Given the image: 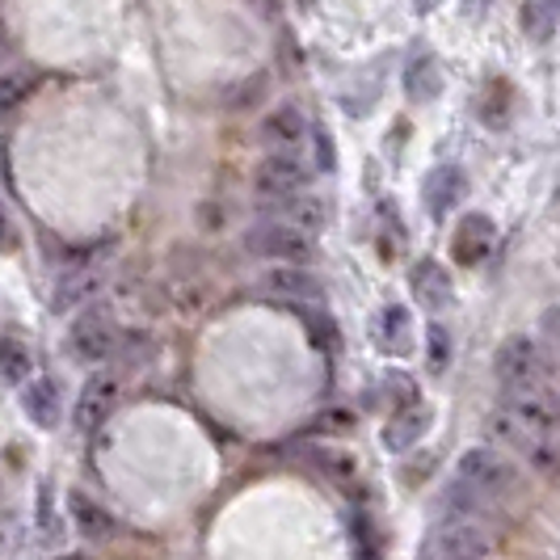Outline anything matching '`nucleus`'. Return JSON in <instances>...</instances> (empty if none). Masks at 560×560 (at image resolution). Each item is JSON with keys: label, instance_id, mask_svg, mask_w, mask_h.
Masks as SVG:
<instances>
[{"label": "nucleus", "instance_id": "dca6fc26", "mask_svg": "<svg viewBox=\"0 0 560 560\" xmlns=\"http://www.w3.org/2000/svg\"><path fill=\"white\" fill-rule=\"evenodd\" d=\"M413 291H418V300L430 312H443L451 304V275H447V266H439L434 257L418 261V266H413Z\"/></svg>", "mask_w": 560, "mask_h": 560}, {"label": "nucleus", "instance_id": "aec40b11", "mask_svg": "<svg viewBox=\"0 0 560 560\" xmlns=\"http://www.w3.org/2000/svg\"><path fill=\"white\" fill-rule=\"evenodd\" d=\"M405 89H409V97L413 102H430V97H439V89H443V72H439V63L430 56H421L409 63V72H405Z\"/></svg>", "mask_w": 560, "mask_h": 560}, {"label": "nucleus", "instance_id": "20e7f679", "mask_svg": "<svg viewBox=\"0 0 560 560\" xmlns=\"http://www.w3.org/2000/svg\"><path fill=\"white\" fill-rule=\"evenodd\" d=\"M493 375L502 380V388H527V384H548V359L532 337L514 334L505 337L493 354Z\"/></svg>", "mask_w": 560, "mask_h": 560}, {"label": "nucleus", "instance_id": "9d476101", "mask_svg": "<svg viewBox=\"0 0 560 560\" xmlns=\"http://www.w3.org/2000/svg\"><path fill=\"white\" fill-rule=\"evenodd\" d=\"M102 287H106V261H102V257H97V261H84V266H72V270L56 282L51 308H56V312L81 308L84 300H93Z\"/></svg>", "mask_w": 560, "mask_h": 560}, {"label": "nucleus", "instance_id": "4be33fe9", "mask_svg": "<svg viewBox=\"0 0 560 560\" xmlns=\"http://www.w3.org/2000/svg\"><path fill=\"white\" fill-rule=\"evenodd\" d=\"M523 30L532 34L535 43H548L552 30H557V9H552V0H527V4H523Z\"/></svg>", "mask_w": 560, "mask_h": 560}, {"label": "nucleus", "instance_id": "9b49d317", "mask_svg": "<svg viewBox=\"0 0 560 560\" xmlns=\"http://www.w3.org/2000/svg\"><path fill=\"white\" fill-rule=\"evenodd\" d=\"M464 173L455 165H439L434 173H425V182H421V198H425V211L430 215H447L451 207L464 198Z\"/></svg>", "mask_w": 560, "mask_h": 560}, {"label": "nucleus", "instance_id": "ddd939ff", "mask_svg": "<svg viewBox=\"0 0 560 560\" xmlns=\"http://www.w3.org/2000/svg\"><path fill=\"white\" fill-rule=\"evenodd\" d=\"M282 207H279V220L282 224H291V228H300V232H325L329 228V202L325 198H316V195H291V198H279Z\"/></svg>", "mask_w": 560, "mask_h": 560}, {"label": "nucleus", "instance_id": "393cba45", "mask_svg": "<svg viewBox=\"0 0 560 560\" xmlns=\"http://www.w3.org/2000/svg\"><path fill=\"white\" fill-rule=\"evenodd\" d=\"M527 464H532L535 472L557 477V472H560V447L552 443V439H535L532 447H527Z\"/></svg>", "mask_w": 560, "mask_h": 560}, {"label": "nucleus", "instance_id": "c85d7f7f", "mask_svg": "<svg viewBox=\"0 0 560 560\" xmlns=\"http://www.w3.org/2000/svg\"><path fill=\"white\" fill-rule=\"evenodd\" d=\"M320 425H334V430H350V425H354V418H350V413H325V418H320Z\"/></svg>", "mask_w": 560, "mask_h": 560}, {"label": "nucleus", "instance_id": "5701e85b", "mask_svg": "<svg viewBox=\"0 0 560 560\" xmlns=\"http://www.w3.org/2000/svg\"><path fill=\"white\" fill-rule=\"evenodd\" d=\"M30 89H34V77H30L26 68H13V72H4L0 77V114H13L22 102L30 97Z\"/></svg>", "mask_w": 560, "mask_h": 560}, {"label": "nucleus", "instance_id": "412c9836", "mask_svg": "<svg viewBox=\"0 0 560 560\" xmlns=\"http://www.w3.org/2000/svg\"><path fill=\"white\" fill-rule=\"evenodd\" d=\"M30 375V346L22 337H0V380L4 384H26Z\"/></svg>", "mask_w": 560, "mask_h": 560}, {"label": "nucleus", "instance_id": "7ed1b4c3", "mask_svg": "<svg viewBox=\"0 0 560 560\" xmlns=\"http://www.w3.org/2000/svg\"><path fill=\"white\" fill-rule=\"evenodd\" d=\"M502 409L514 421H523L532 434L552 439L560 430V393L552 384H527V388H505Z\"/></svg>", "mask_w": 560, "mask_h": 560}, {"label": "nucleus", "instance_id": "a211bd4d", "mask_svg": "<svg viewBox=\"0 0 560 560\" xmlns=\"http://www.w3.org/2000/svg\"><path fill=\"white\" fill-rule=\"evenodd\" d=\"M425 425H430V409H425V405H409V409H400V413L388 421V430H384V447L409 451L421 434H425Z\"/></svg>", "mask_w": 560, "mask_h": 560}, {"label": "nucleus", "instance_id": "72a5a7b5", "mask_svg": "<svg viewBox=\"0 0 560 560\" xmlns=\"http://www.w3.org/2000/svg\"><path fill=\"white\" fill-rule=\"evenodd\" d=\"M266 4H275V0H266Z\"/></svg>", "mask_w": 560, "mask_h": 560}, {"label": "nucleus", "instance_id": "39448f33", "mask_svg": "<svg viewBox=\"0 0 560 560\" xmlns=\"http://www.w3.org/2000/svg\"><path fill=\"white\" fill-rule=\"evenodd\" d=\"M122 400V375L118 371H93L77 393V409H72V421L81 434H93L97 425H106L110 413Z\"/></svg>", "mask_w": 560, "mask_h": 560}, {"label": "nucleus", "instance_id": "b1692460", "mask_svg": "<svg viewBox=\"0 0 560 560\" xmlns=\"http://www.w3.org/2000/svg\"><path fill=\"white\" fill-rule=\"evenodd\" d=\"M312 459H316V468H320L325 477H334V480H354V472H359L354 455H346V451L320 447V451H312Z\"/></svg>", "mask_w": 560, "mask_h": 560}, {"label": "nucleus", "instance_id": "6ab92c4d", "mask_svg": "<svg viewBox=\"0 0 560 560\" xmlns=\"http://www.w3.org/2000/svg\"><path fill=\"white\" fill-rule=\"evenodd\" d=\"M413 316L405 304H388V308L380 312V325H375V337H380V346L388 350V354H405L409 350V337H413Z\"/></svg>", "mask_w": 560, "mask_h": 560}, {"label": "nucleus", "instance_id": "c756f323", "mask_svg": "<svg viewBox=\"0 0 560 560\" xmlns=\"http://www.w3.org/2000/svg\"><path fill=\"white\" fill-rule=\"evenodd\" d=\"M544 325H548V334H552V337L560 341V304H557V308H548V316H544Z\"/></svg>", "mask_w": 560, "mask_h": 560}, {"label": "nucleus", "instance_id": "423d86ee", "mask_svg": "<svg viewBox=\"0 0 560 560\" xmlns=\"http://www.w3.org/2000/svg\"><path fill=\"white\" fill-rule=\"evenodd\" d=\"M68 350L81 363H106L118 350V325L106 308H84L72 325H68Z\"/></svg>", "mask_w": 560, "mask_h": 560}, {"label": "nucleus", "instance_id": "f8f14e48", "mask_svg": "<svg viewBox=\"0 0 560 560\" xmlns=\"http://www.w3.org/2000/svg\"><path fill=\"white\" fill-rule=\"evenodd\" d=\"M261 291L282 295V300H316L320 295V279L304 270V266H270L261 275Z\"/></svg>", "mask_w": 560, "mask_h": 560}, {"label": "nucleus", "instance_id": "a878e982", "mask_svg": "<svg viewBox=\"0 0 560 560\" xmlns=\"http://www.w3.org/2000/svg\"><path fill=\"white\" fill-rule=\"evenodd\" d=\"M451 363V334L443 325H430V366L434 371H447Z\"/></svg>", "mask_w": 560, "mask_h": 560}, {"label": "nucleus", "instance_id": "7c9ffc66", "mask_svg": "<svg viewBox=\"0 0 560 560\" xmlns=\"http://www.w3.org/2000/svg\"><path fill=\"white\" fill-rule=\"evenodd\" d=\"M13 245V228H9V215L0 211V249H9Z\"/></svg>", "mask_w": 560, "mask_h": 560}, {"label": "nucleus", "instance_id": "6e6552de", "mask_svg": "<svg viewBox=\"0 0 560 560\" xmlns=\"http://www.w3.org/2000/svg\"><path fill=\"white\" fill-rule=\"evenodd\" d=\"M308 165L304 156H295V148H275L270 156H261L253 168V190L261 198H291L304 190Z\"/></svg>", "mask_w": 560, "mask_h": 560}, {"label": "nucleus", "instance_id": "1a4fd4ad", "mask_svg": "<svg viewBox=\"0 0 560 560\" xmlns=\"http://www.w3.org/2000/svg\"><path fill=\"white\" fill-rule=\"evenodd\" d=\"M498 245V228L489 215H464L459 228H455V236H451V257L459 261V266H480L489 253Z\"/></svg>", "mask_w": 560, "mask_h": 560}, {"label": "nucleus", "instance_id": "0eeeda50", "mask_svg": "<svg viewBox=\"0 0 560 560\" xmlns=\"http://www.w3.org/2000/svg\"><path fill=\"white\" fill-rule=\"evenodd\" d=\"M430 552H451V557H493V535L485 527V518H468V514H447L434 535H430Z\"/></svg>", "mask_w": 560, "mask_h": 560}, {"label": "nucleus", "instance_id": "473e14b6", "mask_svg": "<svg viewBox=\"0 0 560 560\" xmlns=\"http://www.w3.org/2000/svg\"><path fill=\"white\" fill-rule=\"evenodd\" d=\"M0 51H4V18H0Z\"/></svg>", "mask_w": 560, "mask_h": 560}, {"label": "nucleus", "instance_id": "bb28decb", "mask_svg": "<svg viewBox=\"0 0 560 560\" xmlns=\"http://www.w3.org/2000/svg\"><path fill=\"white\" fill-rule=\"evenodd\" d=\"M493 93H489V106H485V118H489V127H502L505 122V102H510V93H505V84H489Z\"/></svg>", "mask_w": 560, "mask_h": 560}, {"label": "nucleus", "instance_id": "4468645a", "mask_svg": "<svg viewBox=\"0 0 560 560\" xmlns=\"http://www.w3.org/2000/svg\"><path fill=\"white\" fill-rule=\"evenodd\" d=\"M22 409L38 430H56L59 413H63L59 409V388L51 380H30V384H22Z\"/></svg>", "mask_w": 560, "mask_h": 560}, {"label": "nucleus", "instance_id": "f3484780", "mask_svg": "<svg viewBox=\"0 0 560 560\" xmlns=\"http://www.w3.org/2000/svg\"><path fill=\"white\" fill-rule=\"evenodd\" d=\"M304 131H308V122H304L300 106H279V110L266 114V122H261V140L275 143V148H295V143L304 140Z\"/></svg>", "mask_w": 560, "mask_h": 560}, {"label": "nucleus", "instance_id": "2eb2a0df", "mask_svg": "<svg viewBox=\"0 0 560 560\" xmlns=\"http://www.w3.org/2000/svg\"><path fill=\"white\" fill-rule=\"evenodd\" d=\"M68 514H72V523H77V532L84 539H110L114 535V518L106 505H97L84 489H72L68 493Z\"/></svg>", "mask_w": 560, "mask_h": 560}, {"label": "nucleus", "instance_id": "2f4dec72", "mask_svg": "<svg viewBox=\"0 0 560 560\" xmlns=\"http://www.w3.org/2000/svg\"><path fill=\"white\" fill-rule=\"evenodd\" d=\"M425 560H472V557H451V552H430L425 548Z\"/></svg>", "mask_w": 560, "mask_h": 560}, {"label": "nucleus", "instance_id": "f03ea898", "mask_svg": "<svg viewBox=\"0 0 560 560\" xmlns=\"http://www.w3.org/2000/svg\"><path fill=\"white\" fill-rule=\"evenodd\" d=\"M245 253L257 261H279V266H308L316 257L308 232L282 224V220H261L245 232Z\"/></svg>", "mask_w": 560, "mask_h": 560}, {"label": "nucleus", "instance_id": "cd10ccee", "mask_svg": "<svg viewBox=\"0 0 560 560\" xmlns=\"http://www.w3.org/2000/svg\"><path fill=\"white\" fill-rule=\"evenodd\" d=\"M13 544H18V527H0V560H13Z\"/></svg>", "mask_w": 560, "mask_h": 560}, {"label": "nucleus", "instance_id": "f257e3e1", "mask_svg": "<svg viewBox=\"0 0 560 560\" xmlns=\"http://www.w3.org/2000/svg\"><path fill=\"white\" fill-rule=\"evenodd\" d=\"M455 477L464 480V485H472L480 498H489V502H502L510 493H518V485H523L518 464L502 447H468L459 455V464H455Z\"/></svg>", "mask_w": 560, "mask_h": 560}]
</instances>
